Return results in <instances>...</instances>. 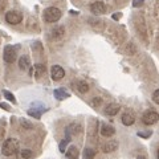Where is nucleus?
Listing matches in <instances>:
<instances>
[{"instance_id": "nucleus-4", "label": "nucleus", "mask_w": 159, "mask_h": 159, "mask_svg": "<svg viewBox=\"0 0 159 159\" xmlns=\"http://www.w3.org/2000/svg\"><path fill=\"white\" fill-rule=\"evenodd\" d=\"M158 119H159V114L154 110H148L142 116V122L145 125H154V123L158 122Z\"/></svg>"}, {"instance_id": "nucleus-5", "label": "nucleus", "mask_w": 159, "mask_h": 159, "mask_svg": "<svg viewBox=\"0 0 159 159\" xmlns=\"http://www.w3.org/2000/svg\"><path fill=\"white\" fill-rule=\"evenodd\" d=\"M45 110H47V107H45V106L41 105L40 102H36V103H33L32 107L28 110V114H29L31 117H33V118L40 119V117H41L43 111H45Z\"/></svg>"}, {"instance_id": "nucleus-15", "label": "nucleus", "mask_w": 159, "mask_h": 159, "mask_svg": "<svg viewBox=\"0 0 159 159\" xmlns=\"http://www.w3.org/2000/svg\"><path fill=\"white\" fill-rule=\"evenodd\" d=\"M44 72H45V66L41 65V64H37V65H34L33 69H31V74H34L37 78L39 77H41Z\"/></svg>"}, {"instance_id": "nucleus-23", "label": "nucleus", "mask_w": 159, "mask_h": 159, "mask_svg": "<svg viewBox=\"0 0 159 159\" xmlns=\"http://www.w3.org/2000/svg\"><path fill=\"white\" fill-rule=\"evenodd\" d=\"M3 94H4V97H6L8 101H11L12 103H16V98H15V96L12 93H9L8 90H3Z\"/></svg>"}, {"instance_id": "nucleus-3", "label": "nucleus", "mask_w": 159, "mask_h": 159, "mask_svg": "<svg viewBox=\"0 0 159 159\" xmlns=\"http://www.w3.org/2000/svg\"><path fill=\"white\" fill-rule=\"evenodd\" d=\"M16 48L12 47V45H7L6 48H4V52H3V58L4 61L8 62V64H12L15 60H16Z\"/></svg>"}, {"instance_id": "nucleus-6", "label": "nucleus", "mask_w": 159, "mask_h": 159, "mask_svg": "<svg viewBox=\"0 0 159 159\" xmlns=\"http://www.w3.org/2000/svg\"><path fill=\"white\" fill-rule=\"evenodd\" d=\"M6 20H7V23L12 24V25H16V24L21 23L23 16H21V13H19L17 11H9L6 13Z\"/></svg>"}, {"instance_id": "nucleus-16", "label": "nucleus", "mask_w": 159, "mask_h": 159, "mask_svg": "<svg viewBox=\"0 0 159 159\" xmlns=\"http://www.w3.org/2000/svg\"><path fill=\"white\" fill-rule=\"evenodd\" d=\"M54 97H56L57 99H60V101H62V99H65L69 97V93L65 90V89H56V90L53 92Z\"/></svg>"}, {"instance_id": "nucleus-17", "label": "nucleus", "mask_w": 159, "mask_h": 159, "mask_svg": "<svg viewBox=\"0 0 159 159\" xmlns=\"http://www.w3.org/2000/svg\"><path fill=\"white\" fill-rule=\"evenodd\" d=\"M64 33H65V29H64V27H57V28H54L52 31V37L54 40H60V39H62Z\"/></svg>"}, {"instance_id": "nucleus-2", "label": "nucleus", "mask_w": 159, "mask_h": 159, "mask_svg": "<svg viewBox=\"0 0 159 159\" xmlns=\"http://www.w3.org/2000/svg\"><path fill=\"white\" fill-rule=\"evenodd\" d=\"M61 17V11L56 7H48L44 11V20L47 23H56Z\"/></svg>"}, {"instance_id": "nucleus-22", "label": "nucleus", "mask_w": 159, "mask_h": 159, "mask_svg": "<svg viewBox=\"0 0 159 159\" xmlns=\"http://www.w3.org/2000/svg\"><path fill=\"white\" fill-rule=\"evenodd\" d=\"M20 125L23 126V129H27V130H31V129H33V125L28 121V119H25V118L20 119Z\"/></svg>"}, {"instance_id": "nucleus-24", "label": "nucleus", "mask_w": 159, "mask_h": 159, "mask_svg": "<svg viewBox=\"0 0 159 159\" xmlns=\"http://www.w3.org/2000/svg\"><path fill=\"white\" fill-rule=\"evenodd\" d=\"M69 141H70V138H69V137H66L64 141H61V143H60V151H61V152H65V147L69 143Z\"/></svg>"}, {"instance_id": "nucleus-14", "label": "nucleus", "mask_w": 159, "mask_h": 159, "mask_svg": "<svg viewBox=\"0 0 159 159\" xmlns=\"http://www.w3.org/2000/svg\"><path fill=\"white\" fill-rule=\"evenodd\" d=\"M80 157V151L76 146H69V148L66 150V158L68 159H78Z\"/></svg>"}, {"instance_id": "nucleus-12", "label": "nucleus", "mask_w": 159, "mask_h": 159, "mask_svg": "<svg viewBox=\"0 0 159 159\" xmlns=\"http://www.w3.org/2000/svg\"><path fill=\"white\" fill-rule=\"evenodd\" d=\"M19 68L21 69V70H28L29 68H31V61H29L28 56H21L19 60Z\"/></svg>"}, {"instance_id": "nucleus-30", "label": "nucleus", "mask_w": 159, "mask_h": 159, "mask_svg": "<svg viewBox=\"0 0 159 159\" xmlns=\"http://www.w3.org/2000/svg\"><path fill=\"white\" fill-rule=\"evenodd\" d=\"M137 159H146V157H143V155H138Z\"/></svg>"}, {"instance_id": "nucleus-18", "label": "nucleus", "mask_w": 159, "mask_h": 159, "mask_svg": "<svg viewBox=\"0 0 159 159\" xmlns=\"http://www.w3.org/2000/svg\"><path fill=\"white\" fill-rule=\"evenodd\" d=\"M70 133L72 134H80V133H81V126L77 125V123H73V125H70L66 129V135L69 138H70Z\"/></svg>"}, {"instance_id": "nucleus-11", "label": "nucleus", "mask_w": 159, "mask_h": 159, "mask_svg": "<svg viewBox=\"0 0 159 159\" xmlns=\"http://www.w3.org/2000/svg\"><path fill=\"white\" fill-rule=\"evenodd\" d=\"M134 121H135V117H134V114L130 113V111H126L122 116V123L125 126H131L134 123Z\"/></svg>"}, {"instance_id": "nucleus-25", "label": "nucleus", "mask_w": 159, "mask_h": 159, "mask_svg": "<svg viewBox=\"0 0 159 159\" xmlns=\"http://www.w3.org/2000/svg\"><path fill=\"white\" fill-rule=\"evenodd\" d=\"M152 101L159 105V89H157V90L152 93Z\"/></svg>"}, {"instance_id": "nucleus-27", "label": "nucleus", "mask_w": 159, "mask_h": 159, "mask_svg": "<svg viewBox=\"0 0 159 159\" xmlns=\"http://www.w3.org/2000/svg\"><path fill=\"white\" fill-rule=\"evenodd\" d=\"M142 4H143V0H134V2H133L134 7H141Z\"/></svg>"}, {"instance_id": "nucleus-21", "label": "nucleus", "mask_w": 159, "mask_h": 159, "mask_svg": "<svg viewBox=\"0 0 159 159\" xmlns=\"http://www.w3.org/2000/svg\"><path fill=\"white\" fill-rule=\"evenodd\" d=\"M32 158V151L28 150V148H24V150L20 151V159H31Z\"/></svg>"}, {"instance_id": "nucleus-10", "label": "nucleus", "mask_w": 159, "mask_h": 159, "mask_svg": "<svg viewBox=\"0 0 159 159\" xmlns=\"http://www.w3.org/2000/svg\"><path fill=\"white\" fill-rule=\"evenodd\" d=\"M119 109H121V106L118 105V103H109V105L105 107V113L107 114V116H116V114H118Z\"/></svg>"}, {"instance_id": "nucleus-13", "label": "nucleus", "mask_w": 159, "mask_h": 159, "mask_svg": "<svg viewBox=\"0 0 159 159\" xmlns=\"http://www.w3.org/2000/svg\"><path fill=\"white\" fill-rule=\"evenodd\" d=\"M118 148V142L116 141H110V142H107L103 145L102 147V151L103 152H113V151H116Z\"/></svg>"}, {"instance_id": "nucleus-19", "label": "nucleus", "mask_w": 159, "mask_h": 159, "mask_svg": "<svg viewBox=\"0 0 159 159\" xmlns=\"http://www.w3.org/2000/svg\"><path fill=\"white\" fill-rule=\"evenodd\" d=\"M94 157H96V150L90 147H86L84 150V159H94Z\"/></svg>"}, {"instance_id": "nucleus-26", "label": "nucleus", "mask_w": 159, "mask_h": 159, "mask_svg": "<svg viewBox=\"0 0 159 159\" xmlns=\"http://www.w3.org/2000/svg\"><path fill=\"white\" fill-rule=\"evenodd\" d=\"M138 135L142 137V138H148V137L151 135V131H147V133H138Z\"/></svg>"}, {"instance_id": "nucleus-9", "label": "nucleus", "mask_w": 159, "mask_h": 159, "mask_svg": "<svg viewBox=\"0 0 159 159\" xmlns=\"http://www.w3.org/2000/svg\"><path fill=\"white\" fill-rule=\"evenodd\" d=\"M116 134V129H114L111 125H102L101 126V135L102 137H111Z\"/></svg>"}, {"instance_id": "nucleus-31", "label": "nucleus", "mask_w": 159, "mask_h": 159, "mask_svg": "<svg viewBox=\"0 0 159 159\" xmlns=\"http://www.w3.org/2000/svg\"><path fill=\"white\" fill-rule=\"evenodd\" d=\"M158 159H159V152H158Z\"/></svg>"}, {"instance_id": "nucleus-28", "label": "nucleus", "mask_w": 159, "mask_h": 159, "mask_svg": "<svg viewBox=\"0 0 159 159\" xmlns=\"http://www.w3.org/2000/svg\"><path fill=\"white\" fill-rule=\"evenodd\" d=\"M99 102H101V99H99V98H94V99H93L94 106H98V105H99Z\"/></svg>"}, {"instance_id": "nucleus-1", "label": "nucleus", "mask_w": 159, "mask_h": 159, "mask_svg": "<svg viewBox=\"0 0 159 159\" xmlns=\"http://www.w3.org/2000/svg\"><path fill=\"white\" fill-rule=\"evenodd\" d=\"M19 146H20V143L17 139L8 138L4 141L3 146H2V154L6 157H12L19 151Z\"/></svg>"}, {"instance_id": "nucleus-20", "label": "nucleus", "mask_w": 159, "mask_h": 159, "mask_svg": "<svg viewBox=\"0 0 159 159\" xmlns=\"http://www.w3.org/2000/svg\"><path fill=\"white\" fill-rule=\"evenodd\" d=\"M77 89H78L80 93H88L89 85H88L85 81H78V82H77Z\"/></svg>"}, {"instance_id": "nucleus-8", "label": "nucleus", "mask_w": 159, "mask_h": 159, "mask_svg": "<svg viewBox=\"0 0 159 159\" xmlns=\"http://www.w3.org/2000/svg\"><path fill=\"white\" fill-rule=\"evenodd\" d=\"M90 11L94 15H102V13L106 12V7H105V4H103L102 2H96V3L92 4Z\"/></svg>"}, {"instance_id": "nucleus-7", "label": "nucleus", "mask_w": 159, "mask_h": 159, "mask_svg": "<svg viewBox=\"0 0 159 159\" xmlns=\"http://www.w3.org/2000/svg\"><path fill=\"white\" fill-rule=\"evenodd\" d=\"M51 76H52V80H54V81H60V80H62L64 76H65V70L60 65H53L51 69Z\"/></svg>"}, {"instance_id": "nucleus-29", "label": "nucleus", "mask_w": 159, "mask_h": 159, "mask_svg": "<svg viewBox=\"0 0 159 159\" xmlns=\"http://www.w3.org/2000/svg\"><path fill=\"white\" fill-rule=\"evenodd\" d=\"M0 107H3L4 110H9V107L6 105V103H0Z\"/></svg>"}]
</instances>
